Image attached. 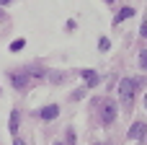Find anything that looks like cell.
Returning a JSON list of instances; mask_svg holds the SVG:
<instances>
[{"instance_id": "1", "label": "cell", "mask_w": 147, "mask_h": 145, "mask_svg": "<svg viewBox=\"0 0 147 145\" xmlns=\"http://www.w3.org/2000/svg\"><path fill=\"white\" fill-rule=\"evenodd\" d=\"M134 91H137V78H121V80H119V99H121V106H124V109L132 106Z\"/></svg>"}, {"instance_id": "2", "label": "cell", "mask_w": 147, "mask_h": 145, "mask_svg": "<svg viewBox=\"0 0 147 145\" xmlns=\"http://www.w3.org/2000/svg\"><path fill=\"white\" fill-rule=\"evenodd\" d=\"M116 114H119V106H116V101H114V99H106V101L101 104V122L109 127V125H114Z\"/></svg>"}, {"instance_id": "3", "label": "cell", "mask_w": 147, "mask_h": 145, "mask_svg": "<svg viewBox=\"0 0 147 145\" xmlns=\"http://www.w3.org/2000/svg\"><path fill=\"white\" fill-rule=\"evenodd\" d=\"M36 117L44 119V122H52V119L59 117V106H57V104H47V106H41V109L36 112Z\"/></svg>"}, {"instance_id": "4", "label": "cell", "mask_w": 147, "mask_h": 145, "mask_svg": "<svg viewBox=\"0 0 147 145\" xmlns=\"http://www.w3.org/2000/svg\"><path fill=\"white\" fill-rule=\"evenodd\" d=\"M28 83H31V75L28 73H10V86L16 91H23Z\"/></svg>"}, {"instance_id": "5", "label": "cell", "mask_w": 147, "mask_h": 145, "mask_svg": "<svg viewBox=\"0 0 147 145\" xmlns=\"http://www.w3.org/2000/svg\"><path fill=\"white\" fill-rule=\"evenodd\" d=\"M145 135H147V125H145V122H134V125L129 127V132H127V138H129V140H134V143H137V140H142Z\"/></svg>"}, {"instance_id": "6", "label": "cell", "mask_w": 147, "mask_h": 145, "mask_svg": "<svg viewBox=\"0 0 147 145\" xmlns=\"http://www.w3.org/2000/svg\"><path fill=\"white\" fill-rule=\"evenodd\" d=\"M80 75H83V80H85V88H96V86L101 83V75H98L96 70H80Z\"/></svg>"}, {"instance_id": "7", "label": "cell", "mask_w": 147, "mask_h": 145, "mask_svg": "<svg viewBox=\"0 0 147 145\" xmlns=\"http://www.w3.org/2000/svg\"><path fill=\"white\" fill-rule=\"evenodd\" d=\"M18 125H21V114L13 109V112H10V122H8V130H10V135H18Z\"/></svg>"}, {"instance_id": "8", "label": "cell", "mask_w": 147, "mask_h": 145, "mask_svg": "<svg viewBox=\"0 0 147 145\" xmlns=\"http://www.w3.org/2000/svg\"><path fill=\"white\" fill-rule=\"evenodd\" d=\"M134 16V8H121L119 13H116V18H114V26H119L121 21H127V18H132Z\"/></svg>"}, {"instance_id": "9", "label": "cell", "mask_w": 147, "mask_h": 145, "mask_svg": "<svg viewBox=\"0 0 147 145\" xmlns=\"http://www.w3.org/2000/svg\"><path fill=\"white\" fill-rule=\"evenodd\" d=\"M26 47V39H16V42H10V52H21Z\"/></svg>"}, {"instance_id": "10", "label": "cell", "mask_w": 147, "mask_h": 145, "mask_svg": "<svg viewBox=\"0 0 147 145\" xmlns=\"http://www.w3.org/2000/svg\"><path fill=\"white\" fill-rule=\"evenodd\" d=\"M98 49H101V52H109V49H111V42H109V36H101V39H98Z\"/></svg>"}, {"instance_id": "11", "label": "cell", "mask_w": 147, "mask_h": 145, "mask_svg": "<svg viewBox=\"0 0 147 145\" xmlns=\"http://www.w3.org/2000/svg\"><path fill=\"white\" fill-rule=\"evenodd\" d=\"M140 67L147 73V49H142V52H140Z\"/></svg>"}, {"instance_id": "12", "label": "cell", "mask_w": 147, "mask_h": 145, "mask_svg": "<svg viewBox=\"0 0 147 145\" xmlns=\"http://www.w3.org/2000/svg\"><path fill=\"white\" fill-rule=\"evenodd\" d=\"M83 96H85V88H78V91L72 93V99H83Z\"/></svg>"}, {"instance_id": "13", "label": "cell", "mask_w": 147, "mask_h": 145, "mask_svg": "<svg viewBox=\"0 0 147 145\" xmlns=\"http://www.w3.org/2000/svg\"><path fill=\"white\" fill-rule=\"evenodd\" d=\"M13 145H26V143H23V140H21L18 135H13Z\"/></svg>"}, {"instance_id": "14", "label": "cell", "mask_w": 147, "mask_h": 145, "mask_svg": "<svg viewBox=\"0 0 147 145\" xmlns=\"http://www.w3.org/2000/svg\"><path fill=\"white\" fill-rule=\"evenodd\" d=\"M140 34H142V36H147V23H142V29H140Z\"/></svg>"}, {"instance_id": "15", "label": "cell", "mask_w": 147, "mask_h": 145, "mask_svg": "<svg viewBox=\"0 0 147 145\" xmlns=\"http://www.w3.org/2000/svg\"><path fill=\"white\" fill-rule=\"evenodd\" d=\"M10 3H13V0H0V5H10Z\"/></svg>"}, {"instance_id": "16", "label": "cell", "mask_w": 147, "mask_h": 145, "mask_svg": "<svg viewBox=\"0 0 147 145\" xmlns=\"http://www.w3.org/2000/svg\"><path fill=\"white\" fill-rule=\"evenodd\" d=\"M54 145H65V143H62V140H57V143H54Z\"/></svg>"}, {"instance_id": "17", "label": "cell", "mask_w": 147, "mask_h": 145, "mask_svg": "<svg viewBox=\"0 0 147 145\" xmlns=\"http://www.w3.org/2000/svg\"><path fill=\"white\" fill-rule=\"evenodd\" d=\"M145 109H147V93H145Z\"/></svg>"}, {"instance_id": "18", "label": "cell", "mask_w": 147, "mask_h": 145, "mask_svg": "<svg viewBox=\"0 0 147 145\" xmlns=\"http://www.w3.org/2000/svg\"><path fill=\"white\" fill-rule=\"evenodd\" d=\"M103 3H114V0H103Z\"/></svg>"}, {"instance_id": "19", "label": "cell", "mask_w": 147, "mask_h": 145, "mask_svg": "<svg viewBox=\"0 0 147 145\" xmlns=\"http://www.w3.org/2000/svg\"><path fill=\"white\" fill-rule=\"evenodd\" d=\"M93 145H103V143H93Z\"/></svg>"}]
</instances>
